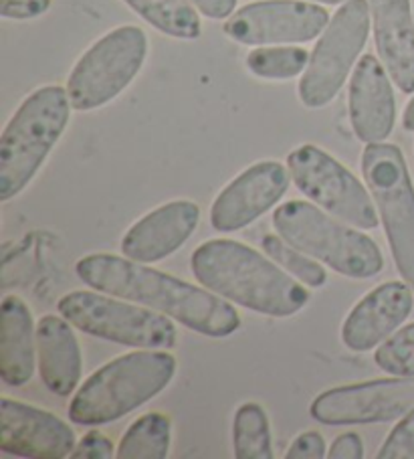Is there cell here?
Masks as SVG:
<instances>
[{"mask_svg":"<svg viewBox=\"0 0 414 459\" xmlns=\"http://www.w3.org/2000/svg\"><path fill=\"white\" fill-rule=\"evenodd\" d=\"M75 272L85 286L152 307L203 336L227 338L241 328L229 299L130 257L91 253L77 261Z\"/></svg>","mask_w":414,"mask_h":459,"instance_id":"cell-1","label":"cell"},{"mask_svg":"<svg viewBox=\"0 0 414 459\" xmlns=\"http://www.w3.org/2000/svg\"><path fill=\"white\" fill-rule=\"evenodd\" d=\"M190 269L201 286L271 318H289L309 304L307 286L251 245L211 239L194 249Z\"/></svg>","mask_w":414,"mask_h":459,"instance_id":"cell-2","label":"cell"},{"mask_svg":"<svg viewBox=\"0 0 414 459\" xmlns=\"http://www.w3.org/2000/svg\"><path fill=\"white\" fill-rule=\"evenodd\" d=\"M177 370V359L162 348H138L117 356L79 386L69 405V419L83 427L114 423L158 397Z\"/></svg>","mask_w":414,"mask_h":459,"instance_id":"cell-3","label":"cell"},{"mask_svg":"<svg viewBox=\"0 0 414 459\" xmlns=\"http://www.w3.org/2000/svg\"><path fill=\"white\" fill-rule=\"evenodd\" d=\"M69 93L61 85L39 87L22 101L0 136V203L29 186L71 120Z\"/></svg>","mask_w":414,"mask_h":459,"instance_id":"cell-4","label":"cell"},{"mask_svg":"<svg viewBox=\"0 0 414 459\" xmlns=\"http://www.w3.org/2000/svg\"><path fill=\"white\" fill-rule=\"evenodd\" d=\"M273 227L293 247L349 280H370L384 269L376 241L312 201H288L273 212Z\"/></svg>","mask_w":414,"mask_h":459,"instance_id":"cell-5","label":"cell"},{"mask_svg":"<svg viewBox=\"0 0 414 459\" xmlns=\"http://www.w3.org/2000/svg\"><path fill=\"white\" fill-rule=\"evenodd\" d=\"M57 310L77 330L130 348L170 351L178 342L172 318L152 307L117 299L103 291H71L57 302Z\"/></svg>","mask_w":414,"mask_h":459,"instance_id":"cell-6","label":"cell"},{"mask_svg":"<svg viewBox=\"0 0 414 459\" xmlns=\"http://www.w3.org/2000/svg\"><path fill=\"white\" fill-rule=\"evenodd\" d=\"M362 177L376 203L398 273L414 291V186L402 150L386 142L366 144Z\"/></svg>","mask_w":414,"mask_h":459,"instance_id":"cell-7","label":"cell"},{"mask_svg":"<svg viewBox=\"0 0 414 459\" xmlns=\"http://www.w3.org/2000/svg\"><path fill=\"white\" fill-rule=\"evenodd\" d=\"M148 57V37L135 25H122L98 39L71 69L69 101L77 112L108 106L135 79Z\"/></svg>","mask_w":414,"mask_h":459,"instance_id":"cell-8","label":"cell"},{"mask_svg":"<svg viewBox=\"0 0 414 459\" xmlns=\"http://www.w3.org/2000/svg\"><path fill=\"white\" fill-rule=\"evenodd\" d=\"M370 35V3L348 0L333 14L330 25L317 39L307 69L299 79V100L309 109L330 106L338 98L349 71Z\"/></svg>","mask_w":414,"mask_h":459,"instance_id":"cell-9","label":"cell"},{"mask_svg":"<svg viewBox=\"0 0 414 459\" xmlns=\"http://www.w3.org/2000/svg\"><path fill=\"white\" fill-rule=\"evenodd\" d=\"M288 169L298 191L330 215L364 231L380 225L370 188L330 152L314 144H304L289 152Z\"/></svg>","mask_w":414,"mask_h":459,"instance_id":"cell-10","label":"cell"},{"mask_svg":"<svg viewBox=\"0 0 414 459\" xmlns=\"http://www.w3.org/2000/svg\"><path fill=\"white\" fill-rule=\"evenodd\" d=\"M414 413V377L374 378L333 386L317 394L309 415L323 425H370L398 421Z\"/></svg>","mask_w":414,"mask_h":459,"instance_id":"cell-11","label":"cell"},{"mask_svg":"<svg viewBox=\"0 0 414 459\" xmlns=\"http://www.w3.org/2000/svg\"><path fill=\"white\" fill-rule=\"evenodd\" d=\"M330 21L322 4L307 0H263L230 14L222 30L238 45H293L314 41Z\"/></svg>","mask_w":414,"mask_h":459,"instance_id":"cell-12","label":"cell"},{"mask_svg":"<svg viewBox=\"0 0 414 459\" xmlns=\"http://www.w3.org/2000/svg\"><path fill=\"white\" fill-rule=\"evenodd\" d=\"M291 182L288 166L263 160L249 166L222 188L211 207V225L219 233H235L280 204Z\"/></svg>","mask_w":414,"mask_h":459,"instance_id":"cell-13","label":"cell"},{"mask_svg":"<svg viewBox=\"0 0 414 459\" xmlns=\"http://www.w3.org/2000/svg\"><path fill=\"white\" fill-rule=\"evenodd\" d=\"M77 447L75 431L49 411L4 397L0 401V449L29 459H65Z\"/></svg>","mask_w":414,"mask_h":459,"instance_id":"cell-14","label":"cell"},{"mask_svg":"<svg viewBox=\"0 0 414 459\" xmlns=\"http://www.w3.org/2000/svg\"><path fill=\"white\" fill-rule=\"evenodd\" d=\"M349 124L364 144L388 140L396 124V98L392 77L376 55H364L348 87Z\"/></svg>","mask_w":414,"mask_h":459,"instance_id":"cell-15","label":"cell"},{"mask_svg":"<svg viewBox=\"0 0 414 459\" xmlns=\"http://www.w3.org/2000/svg\"><path fill=\"white\" fill-rule=\"evenodd\" d=\"M414 291L406 281H386L368 291L346 316L341 342L352 352H370L394 334L409 318Z\"/></svg>","mask_w":414,"mask_h":459,"instance_id":"cell-16","label":"cell"},{"mask_svg":"<svg viewBox=\"0 0 414 459\" xmlns=\"http://www.w3.org/2000/svg\"><path fill=\"white\" fill-rule=\"evenodd\" d=\"M201 223L194 201H170L135 221L122 237V253L140 264H158L177 253Z\"/></svg>","mask_w":414,"mask_h":459,"instance_id":"cell-17","label":"cell"},{"mask_svg":"<svg viewBox=\"0 0 414 459\" xmlns=\"http://www.w3.org/2000/svg\"><path fill=\"white\" fill-rule=\"evenodd\" d=\"M380 61L402 93H414V13L410 0H368Z\"/></svg>","mask_w":414,"mask_h":459,"instance_id":"cell-18","label":"cell"},{"mask_svg":"<svg viewBox=\"0 0 414 459\" xmlns=\"http://www.w3.org/2000/svg\"><path fill=\"white\" fill-rule=\"evenodd\" d=\"M73 328L61 314H47L37 322L39 375L57 397H69L82 381L83 356Z\"/></svg>","mask_w":414,"mask_h":459,"instance_id":"cell-19","label":"cell"},{"mask_svg":"<svg viewBox=\"0 0 414 459\" xmlns=\"http://www.w3.org/2000/svg\"><path fill=\"white\" fill-rule=\"evenodd\" d=\"M37 328L27 302L9 294L0 306V378L9 386H25L35 373Z\"/></svg>","mask_w":414,"mask_h":459,"instance_id":"cell-20","label":"cell"},{"mask_svg":"<svg viewBox=\"0 0 414 459\" xmlns=\"http://www.w3.org/2000/svg\"><path fill=\"white\" fill-rule=\"evenodd\" d=\"M148 25L172 39L194 41L203 33V22L193 0H124Z\"/></svg>","mask_w":414,"mask_h":459,"instance_id":"cell-21","label":"cell"},{"mask_svg":"<svg viewBox=\"0 0 414 459\" xmlns=\"http://www.w3.org/2000/svg\"><path fill=\"white\" fill-rule=\"evenodd\" d=\"M172 421L164 413H146L127 427L116 449L117 459H166L170 454Z\"/></svg>","mask_w":414,"mask_h":459,"instance_id":"cell-22","label":"cell"},{"mask_svg":"<svg viewBox=\"0 0 414 459\" xmlns=\"http://www.w3.org/2000/svg\"><path fill=\"white\" fill-rule=\"evenodd\" d=\"M233 447L237 459H273V435L267 411L259 403H243L233 417Z\"/></svg>","mask_w":414,"mask_h":459,"instance_id":"cell-23","label":"cell"},{"mask_svg":"<svg viewBox=\"0 0 414 459\" xmlns=\"http://www.w3.org/2000/svg\"><path fill=\"white\" fill-rule=\"evenodd\" d=\"M309 63V53L304 47L291 45H263L246 55V69L254 77L285 82L298 75H304Z\"/></svg>","mask_w":414,"mask_h":459,"instance_id":"cell-24","label":"cell"},{"mask_svg":"<svg viewBox=\"0 0 414 459\" xmlns=\"http://www.w3.org/2000/svg\"><path fill=\"white\" fill-rule=\"evenodd\" d=\"M263 251L265 255L275 261L277 265H281L285 272L293 275L298 281L304 283L307 288H323L328 281V272H325L323 264L320 261L306 255L304 251H299L289 245L280 235H265L263 237Z\"/></svg>","mask_w":414,"mask_h":459,"instance_id":"cell-25","label":"cell"},{"mask_svg":"<svg viewBox=\"0 0 414 459\" xmlns=\"http://www.w3.org/2000/svg\"><path fill=\"white\" fill-rule=\"evenodd\" d=\"M378 368L394 377H414V322L396 330L374 354Z\"/></svg>","mask_w":414,"mask_h":459,"instance_id":"cell-26","label":"cell"},{"mask_svg":"<svg viewBox=\"0 0 414 459\" xmlns=\"http://www.w3.org/2000/svg\"><path fill=\"white\" fill-rule=\"evenodd\" d=\"M378 459H414V413L402 417L382 443Z\"/></svg>","mask_w":414,"mask_h":459,"instance_id":"cell-27","label":"cell"},{"mask_svg":"<svg viewBox=\"0 0 414 459\" xmlns=\"http://www.w3.org/2000/svg\"><path fill=\"white\" fill-rule=\"evenodd\" d=\"M328 457V446L322 433L306 431L291 441L285 459H323Z\"/></svg>","mask_w":414,"mask_h":459,"instance_id":"cell-28","label":"cell"},{"mask_svg":"<svg viewBox=\"0 0 414 459\" xmlns=\"http://www.w3.org/2000/svg\"><path fill=\"white\" fill-rule=\"evenodd\" d=\"M53 0H0V14L11 21H30L51 9Z\"/></svg>","mask_w":414,"mask_h":459,"instance_id":"cell-29","label":"cell"},{"mask_svg":"<svg viewBox=\"0 0 414 459\" xmlns=\"http://www.w3.org/2000/svg\"><path fill=\"white\" fill-rule=\"evenodd\" d=\"M114 449V443L106 435L99 431H90L77 443L71 459H111L116 455Z\"/></svg>","mask_w":414,"mask_h":459,"instance_id":"cell-30","label":"cell"},{"mask_svg":"<svg viewBox=\"0 0 414 459\" xmlns=\"http://www.w3.org/2000/svg\"><path fill=\"white\" fill-rule=\"evenodd\" d=\"M330 459H362L364 457V441L358 433H344L333 439L328 449Z\"/></svg>","mask_w":414,"mask_h":459,"instance_id":"cell-31","label":"cell"},{"mask_svg":"<svg viewBox=\"0 0 414 459\" xmlns=\"http://www.w3.org/2000/svg\"><path fill=\"white\" fill-rule=\"evenodd\" d=\"M193 4L204 17L212 21H222L235 13L237 0H193Z\"/></svg>","mask_w":414,"mask_h":459,"instance_id":"cell-32","label":"cell"},{"mask_svg":"<svg viewBox=\"0 0 414 459\" xmlns=\"http://www.w3.org/2000/svg\"><path fill=\"white\" fill-rule=\"evenodd\" d=\"M402 126H404V130L414 132V98H412V100L409 101V104H406V108H404Z\"/></svg>","mask_w":414,"mask_h":459,"instance_id":"cell-33","label":"cell"},{"mask_svg":"<svg viewBox=\"0 0 414 459\" xmlns=\"http://www.w3.org/2000/svg\"><path fill=\"white\" fill-rule=\"evenodd\" d=\"M314 3H320V4H330V6H338V4H346L348 0H314Z\"/></svg>","mask_w":414,"mask_h":459,"instance_id":"cell-34","label":"cell"},{"mask_svg":"<svg viewBox=\"0 0 414 459\" xmlns=\"http://www.w3.org/2000/svg\"><path fill=\"white\" fill-rule=\"evenodd\" d=\"M412 13H414V4H412Z\"/></svg>","mask_w":414,"mask_h":459,"instance_id":"cell-35","label":"cell"}]
</instances>
